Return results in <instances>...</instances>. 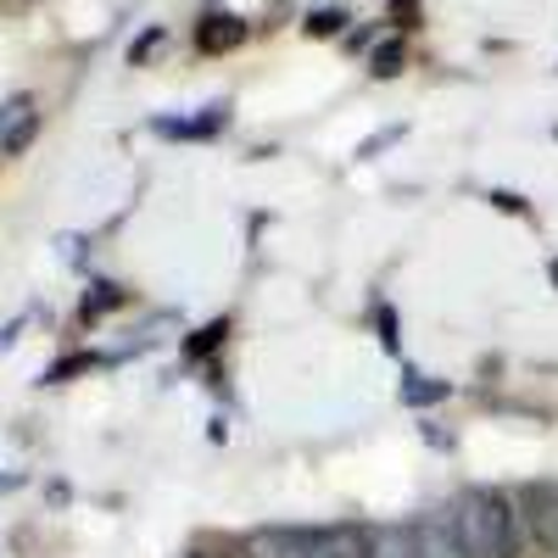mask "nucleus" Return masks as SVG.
<instances>
[{"label": "nucleus", "instance_id": "nucleus-10", "mask_svg": "<svg viewBox=\"0 0 558 558\" xmlns=\"http://www.w3.org/2000/svg\"><path fill=\"white\" fill-rule=\"evenodd\" d=\"M402 397H408V402H436V397H441V386H425V375H408Z\"/></svg>", "mask_w": 558, "mask_h": 558}, {"label": "nucleus", "instance_id": "nucleus-9", "mask_svg": "<svg viewBox=\"0 0 558 558\" xmlns=\"http://www.w3.org/2000/svg\"><path fill=\"white\" fill-rule=\"evenodd\" d=\"M397 68H402V45L391 39V45H380V51H375V73H380V78H391Z\"/></svg>", "mask_w": 558, "mask_h": 558}, {"label": "nucleus", "instance_id": "nucleus-7", "mask_svg": "<svg viewBox=\"0 0 558 558\" xmlns=\"http://www.w3.org/2000/svg\"><path fill=\"white\" fill-rule=\"evenodd\" d=\"M536 542H542V558H558V492H536Z\"/></svg>", "mask_w": 558, "mask_h": 558}, {"label": "nucleus", "instance_id": "nucleus-4", "mask_svg": "<svg viewBox=\"0 0 558 558\" xmlns=\"http://www.w3.org/2000/svg\"><path fill=\"white\" fill-rule=\"evenodd\" d=\"M418 536V558H463V542H458V525L452 514H425L413 525Z\"/></svg>", "mask_w": 558, "mask_h": 558}, {"label": "nucleus", "instance_id": "nucleus-2", "mask_svg": "<svg viewBox=\"0 0 558 558\" xmlns=\"http://www.w3.org/2000/svg\"><path fill=\"white\" fill-rule=\"evenodd\" d=\"M39 134V101L34 96H7L0 101V157H17Z\"/></svg>", "mask_w": 558, "mask_h": 558}, {"label": "nucleus", "instance_id": "nucleus-6", "mask_svg": "<svg viewBox=\"0 0 558 558\" xmlns=\"http://www.w3.org/2000/svg\"><path fill=\"white\" fill-rule=\"evenodd\" d=\"M368 558H418L413 525H375L368 531Z\"/></svg>", "mask_w": 558, "mask_h": 558}, {"label": "nucleus", "instance_id": "nucleus-3", "mask_svg": "<svg viewBox=\"0 0 558 558\" xmlns=\"http://www.w3.org/2000/svg\"><path fill=\"white\" fill-rule=\"evenodd\" d=\"M307 558H368V531L357 525H330V531H313L302 536Z\"/></svg>", "mask_w": 558, "mask_h": 558}, {"label": "nucleus", "instance_id": "nucleus-5", "mask_svg": "<svg viewBox=\"0 0 558 558\" xmlns=\"http://www.w3.org/2000/svg\"><path fill=\"white\" fill-rule=\"evenodd\" d=\"M241 39H246V23H241V17H229V12H213V17H202V28H196V45H202L207 57L235 51Z\"/></svg>", "mask_w": 558, "mask_h": 558}, {"label": "nucleus", "instance_id": "nucleus-8", "mask_svg": "<svg viewBox=\"0 0 558 558\" xmlns=\"http://www.w3.org/2000/svg\"><path fill=\"white\" fill-rule=\"evenodd\" d=\"M341 23H347V12H336V7L330 12H313L307 17V34H341Z\"/></svg>", "mask_w": 558, "mask_h": 558}, {"label": "nucleus", "instance_id": "nucleus-1", "mask_svg": "<svg viewBox=\"0 0 558 558\" xmlns=\"http://www.w3.org/2000/svg\"><path fill=\"white\" fill-rule=\"evenodd\" d=\"M452 525L463 542V558H520V514L502 492H463L452 508Z\"/></svg>", "mask_w": 558, "mask_h": 558}]
</instances>
